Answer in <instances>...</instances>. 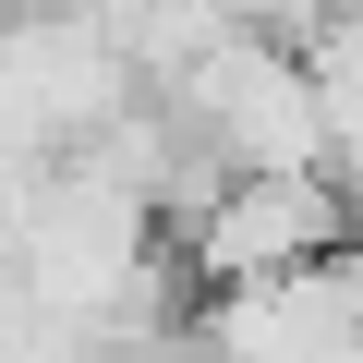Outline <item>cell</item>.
<instances>
[{
    "instance_id": "cell-1",
    "label": "cell",
    "mask_w": 363,
    "mask_h": 363,
    "mask_svg": "<svg viewBox=\"0 0 363 363\" xmlns=\"http://www.w3.org/2000/svg\"><path fill=\"white\" fill-rule=\"evenodd\" d=\"M157 97H169V121L194 133L230 182H303V169H339L327 73H315V49H291V37L230 25L218 49H194V61H182Z\"/></svg>"
},
{
    "instance_id": "cell-2",
    "label": "cell",
    "mask_w": 363,
    "mask_h": 363,
    "mask_svg": "<svg viewBox=\"0 0 363 363\" xmlns=\"http://www.w3.org/2000/svg\"><path fill=\"white\" fill-rule=\"evenodd\" d=\"M363 242V206L339 194V169H303V182H230V194L182 230V267L218 291H267V279H315Z\"/></svg>"
}]
</instances>
